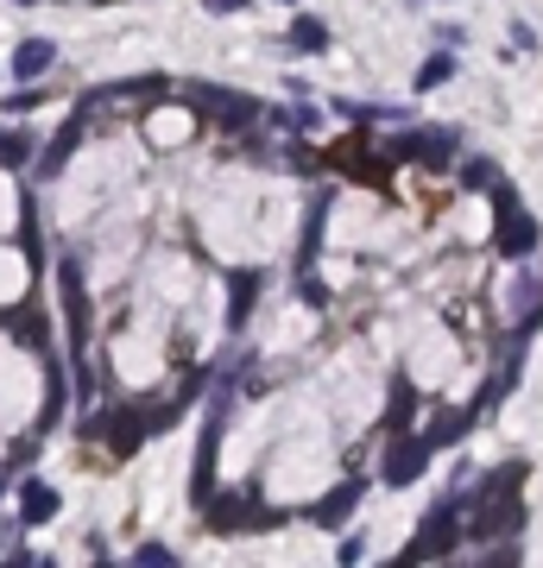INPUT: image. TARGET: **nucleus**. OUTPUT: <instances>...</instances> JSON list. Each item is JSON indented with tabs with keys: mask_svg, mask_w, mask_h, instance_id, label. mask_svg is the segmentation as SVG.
<instances>
[{
	"mask_svg": "<svg viewBox=\"0 0 543 568\" xmlns=\"http://www.w3.org/2000/svg\"><path fill=\"white\" fill-rule=\"evenodd\" d=\"M462 549V499H442L437 512L423 518V531L405 543V563H437V556H455Z\"/></svg>",
	"mask_w": 543,
	"mask_h": 568,
	"instance_id": "nucleus-4",
	"label": "nucleus"
},
{
	"mask_svg": "<svg viewBox=\"0 0 543 568\" xmlns=\"http://www.w3.org/2000/svg\"><path fill=\"white\" fill-rule=\"evenodd\" d=\"M32 158V133H0V171H20V164H26Z\"/></svg>",
	"mask_w": 543,
	"mask_h": 568,
	"instance_id": "nucleus-23",
	"label": "nucleus"
},
{
	"mask_svg": "<svg viewBox=\"0 0 543 568\" xmlns=\"http://www.w3.org/2000/svg\"><path fill=\"white\" fill-rule=\"evenodd\" d=\"M493 215H499V228H493L499 259H531L538 253V221H531V208L518 203V190L506 178L493 183Z\"/></svg>",
	"mask_w": 543,
	"mask_h": 568,
	"instance_id": "nucleus-1",
	"label": "nucleus"
},
{
	"mask_svg": "<svg viewBox=\"0 0 543 568\" xmlns=\"http://www.w3.org/2000/svg\"><path fill=\"white\" fill-rule=\"evenodd\" d=\"M20 247H26V259H38V215H32V203L20 215Z\"/></svg>",
	"mask_w": 543,
	"mask_h": 568,
	"instance_id": "nucleus-28",
	"label": "nucleus"
},
{
	"mask_svg": "<svg viewBox=\"0 0 543 568\" xmlns=\"http://www.w3.org/2000/svg\"><path fill=\"white\" fill-rule=\"evenodd\" d=\"M297 291H304V304H310V310H323V304H329V284L310 279V272H304V284H297Z\"/></svg>",
	"mask_w": 543,
	"mask_h": 568,
	"instance_id": "nucleus-29",
	"label": "nucleus"
},
{
	"mask_svg": "<svg viewBox=\"0 0 543 568\" xmlns=\"http://www.w3.org/2000/svg\"><path fill=\"white\" fill-rule=\"evenodd\" d=\"M82 436H102L108 448H114V462H133L139 442H146V417H139V405H114L108 417L82 423Z\"/></svg>",
	"mask_w": 543,
	"mask_h": 568,
	"instance_id": "nucleus-5",
	"label": "nucleus"
},
{
	"mask_svg": "<svg viewBox=\"0 0 543 568\" xmlns=\"http://www.w3.org/2000/svg\"><path fill=\"white\" fill-rule=\"evenodd\" d=\"M52 57H57L52 38H26V45H13V77H20V82H38L45 70H52Z\"/></svg>",
	"mask_w": 543,
	"mask_h": 568,
	"instance_id": "nucleus-15",
	"label": "nucleus"
},
{
	"mask_svg": "<svg viewBox=\"0 0 543 568\" xmlns=\"http://www.w3.org/2000/svg\"><path fill=\"white\" fill-rule=\"evenodd\" d=\"M32 455H38V430H32V436H20V442H13V467H32Z\"/></svg>",
	"mask_w": 543,
	"mask_h": 568,
	"instance_id": "nucleus-30",
	"label": "nucleus"
},
{
	"mask_svg": "<svg viewBox=\"0 0 543 568\" xmlns=\"http://www.w3.org/2000/svg\"><path fill=\"white\" fill-rule=\"evenodd\" d=\"M386 158H417V164H430V171H442L449 158H455V133H398L386 146Z\"/></svg>",
	"mask_w": 543,
	"mask_h": 568,
	"instance_id": "nucleus-8",
	"label": "nucleus"
},
{
	"mask_svg": "<svg viewBox=\"0 0 543 568\" xmlns=\"http://www.w3.org/2000/svg\"><path fill=\"white\" fill-rule=\"evenodd\" d=\"M57 284H64V310H70V341H89V284H82V259H57Z\"/></svg>",
	"mask_w": 543,
	"mask_h": 568,
	"instance_id": "nucleus-9",
	"label": "nucleus"
},
{
	"mask_svg": "<svg viewBox=\"0 0 543 568\" xmlns=\"http://www.w3.org/2000/svg\"><path fill=\"white\" fill-rule=\"evenodd\" d=\"M493 398H499V386H487V391H480V398H474V411H442L437 423L423 430V436H430V448H449V442H462L467 430H474V423H480V417L493 411Z\"/></svg>",
	"mask_w": 543,
	"mask_h": 568,
	"instance_id": "nucleus-11",
	"label": "nucleus"
},
{
	"mask_svg": "<svg viewBox=\"0 0 543 568\" xmlns=\"http://www.w3.org/2000/svg\"><path fill=\"white\" fill-rule=\"evenodd\" d=\"M524 474H531L524 462H506L499 474H487V480L474 487V505H487V499H499V492H518V487H524Z\"/></svg>",
	"mask_w": 543,
	"mask_h": 568,
	"instance_id": "nucleus-19",
	"label": "nucleus"
},
{
	"mask_svg": "<svg viewBox=\"0 0 543 568\" xmlns=\"http://www.w3.org/2000/svg\"><path fill=\"white\" fill-rule=\"evenodd\" d=\"M203 524L215 537H240V531H279L285 512H272V505H259L247 492H228V499H203Z\"/></svg>",
	"mask_w": 543,
	"mask_h": 568,
	"instance_id": "nucleus-2",
	"label": "nucleus"
},
{
	"mask_svg": "<svg viewBox=\"0 0 543 568\" xmlns=\"http://www.w3.org/2000/svg\"><path fill=\"white\" fill-rule=\"evenodd\" d=\"M329 203H336V196H316V203H310V221H304V240H297V265H304V272H310V265H316V253H323V228H329Z\"/></svg>",
	"mask_w": 543,
	"mask_h": 568,
	"instance_id": "nucleus-16",
	"label": "nucleus"
},
{
	"mask_svg": "<svg viewBox=\"0 0 543 568\" xmlns=\"http://www.w3.org/2000/svg\"><path fill=\"white\" fill-rule=\"evenodd\" d=\"M493 183H499L493 158H462V190H493Z\"/></svg>",
	"mask_w": 543,
	"mask_h": 568,
	"instance_id": "nucleus-24",
	"label": "nucleus"
},
{
	"mask_svg": "<svg viewBox=\"0 0 543 568\" xmlns=\"http://www.w3.org/2000/svg\"><path fill=\"white\" fill-rule=\"evenodd\" d=\"M139 417H146V436H158V430H178V398L171 405H139Z\"/></svg>",
	"mask_w": 543,
	"mask_h": 568,
	"instance_id": "nucleus-26",
	"label": "nucleus"
},
{
	"mask_svg": "<svg viewBox=\"0 0 543 568\" xmlns=\"http://www.w3.org/2000/svg\"><path fill=\"white\" fill-rule=\"evenodd\" d=\"M82 127H89V114H70V121H64V127H57V139L52 146H45V164H38V178H57V171H64V164H70V152H77L82 146Z\"/></svg>",
	"mask_w": 543,
	"mask_h": 568,
	"instance_id": "nucleus-14",
	"label": "nucleus"
},
{
	"mask_svg": "<svg viewBox=\"0 0 543 568\" xmlns=\"http://www.w3.org/2000/svg\"><path fill=\"white\" fill-rule=\"evenodd\" d=\"M449 77H455V57H449V52H437L430 64H423V70H417V89H442Z\"/></svg>",
	"mask_w": 543,
	"mask_h": 568,
	"instance_id": "nucleus-25",
	"label": "nucleus"
},
{
	"mask_svg": "<svg viewBox=\"0 0 543 568\" xmlns=\"http://www.w3.org/2000/svg\"><path fill=\"white\" fill-rule=\"evenodd\" d=\"M259 284H265V272H259V265H240V272L228 279V329H247V316H253Z\"/></svg>",
	"mask_w": 543,
	"mask_h": 568,
	"instance_id": "nucleus-13",
	"label": "nucleus"
},
{
	"mask_svg": "<svg viewBox=\"0 0 543 568\" xmlns=\"http://www.w3.org/2000/svg\"><path fill=\"white\" fill-rule=\"evenodd\" d=\"M178 556L165 549V543H139V556H133V568H171Z\"/></svg>",
	"mask_w": 543,
	"mask_h": 568,
	"instance_id": "nucleus-27",
	"label": "nucleus"
},
{
	"mask_svg": "<svg viewBox=\"0 0 543 568\" xmlns=\"http://www.w3.org/2000/svg\"><path fill=\"white\" fill-rule=\"evenodd\" d=\"M13 7H32V0H13Z\"/></svg>",
	"mask_w": 543,
	"mask_h": 568,
	"instance_id": "nucleus-33",
	"label": "nucleus"
},
{
	"mask_svg": "<svg viewBox=\"0 0 543 568\" xmlns=\"http://www.w3.org/2000/svg\"><path fill=\"white\" fill-rule=\"evenodd\" d=\"M0 492H7V480H0Z\"/></svg>",
	"mask_w": 543,
	"mask_h": 568,
	"instance_id": "nucleus-34",
	"label": "nucleus"
},
{
	"mask_svg": "<svg viewBox=\"0 0 543 568\" xmlns=\"http://www.w3.org/2000/svg\"><path fill=\"white\" fill-rule=\"evenodd\" d=\"M417 417V391H411V373H392V405H386V430L398 436V430H411Z\"/></svg>",
	"mask_w": 543,
	"mask_h": 568,
	"instance_id": "nucleus-18",
	"label": "nucleus"
},
{
	"mask_svg": "<svg viewBox=\"0 0 543 568\" xmlns=\"http://www.w3.org/2000/svg\"><path fill=\"white\" fill-rule=\"evenodd\" d=\"M354 505H361V480H341V487H329V492H323V499H316V505H310L304 518H310L316 531H341Z\"/></svg>",
	"mask_w": 543,
	"mask_h": 568,
	"instance_id": "nucleus-12",
	"label": "nucleus"
},
{
	"mask_svg": "<svg viewBox=\"0 0 543 568\" xmlns=\"http://www.w3.org/2000/svg\"><path fill=\"white\" fill-rule=\"evenodd\" d=\"M64 411H70V391H64V373H57V361L45 366V411H38V436H52L57 423H64Z\"/></svg>",
	"mask_w": 543,
	"mask_h": 568,
	"instance_id": "nucleus-17",
	"label": "nucleus"
},
{
	"mask_svg": "<svg viewBox=\"0 0 543 568\" xmlns=\"http://www.w3.org/2000/svg\"><path fill=\"white\" fill-rule=\"evenodd\" d=\"M52 512H57V492L45 487V480H26V487H20V518H26V524H45Z\"/></svg>",
	"mask_w": 543,
	"mask_h": 568,
	"instance_id": "nucleus-20",
	"label": "nucleus"
},
{
	"mask_svg": "<svg viewBox=\"0 0 543 568\" xmlns=\"http://www.w3.org/2000/svg\"><path fill=\"white\" fill-rule=\"evenodd\" d=\"M38 107V89H20V95H7V114H32Z\"/></svg>",
	"mask_w": 543,
	"mask_h": 568,
	"instance_id": "nucleus-31",
	"label": "nucleus"
},
{
	"mask_svg": "<svg viewBox=\"0 0 543 568\" xmlns=\"http://www.w3.org/2000/svg\"><path fill=\"white\" fill-rule=\"evenodd\" d=\"M7 329H13V341H26V348H45V341H52V316L20 310V316H7Z\"/></svg>",
	"mask_w": 543,
	"mask_h": 568,
	"instance_id": "nucleus-21",
	"label": "nucleus"
},
{
	"mask_svg": "<svg viewBox=\"0 0 543 568\" xmlns=\"http://www.w3.org/2000/svg\"><path fill=\"white\" fill-rule=\"evenodd\" d=\"M183 95L196 102V114H203V121H215V127H228V133H247L259 121V102H253V95L222 89V82H190Z\"/></svg>",
	"mask_w": 543,
	"mask_h": 568,
	"instance_id": "nucleus-3",
	"label": "nucleus"
},
{
	"mask_svg": "<svg viewBox=\"0 0 543 568\" xmlns=\"http://www.w3.org/2000/svg\"><path fill=\"white\" fill-rule=\"evenodd\" d=\"M158 95H171V82L165 77H133V82H102V89H89L82 95V114H95V107H108V102H158Z\"/></svg>",
	"mask_w": 543,
	"mask_h": 568,
	"instance_id": "nucleus-10",
	"label": "nucleus"
},
{
	"mask_svg": "<svg viewBox=\"0 0 543 568\" xmlns=\"http://www.w3.org/2000/svg\"><path fill=\"white\" fill-rule=\"evenodd\" d=\"M430 455H437V448H430V436H411V430H398V436H392V448H386V467H380V480H386V487H411L417 474L430 467Z\"/></svg>",
	"mask_w": 543,
	"mask_h": 568,
	"instance_id": "nucleus-6",
	"label": "nucleus"
},
{
	"mask_svg": "<svg viewBox=\"0 0 543 568\" xmlns=\"http://www.w3.org/2000/svg\"><path fill=\"white\" fill-rule=\"evenodd\" d=\"M247 0H208V13H240Z\"/></svg>",
	"mask_w": 543,
	"mask_h": 568,
	"instance_id": "nucleus-32",
	"label": "nucleus"
},
{
	"mask_svg": "<svg viewBox=\"0 0 543 568\" xmlns=\"http://www.w3.org/2000/svg\"><path fill=\"white\" fill-rule=\"evenodd\" d=\"M480 518H467L462 537L474 543H493V537H512V531H524V505H518L512 492H499V499H487V505H474Z\"/></svg>",
	"mask_w": 543,
	"mask_h": 568,
	"instance_id": "nucleus-7",
	"label": "nucleus"
},
{
	"mask_svg": "<svg viewBox=\"0 0 543 568\" xmlns=\"http://www.w3.org/2000/svg\"><path fill=\"white\" fill-rule=\"evenodd\" d=\"M291 45H297V52H323V45H329V26L310 20V13H297V20H291Z\"/></svg>",
	"mask_w": 543,
	"mask_h": 568,
	"instance_id": "nucleus-22",
	"label": "nucleus"
}]
</instances>
